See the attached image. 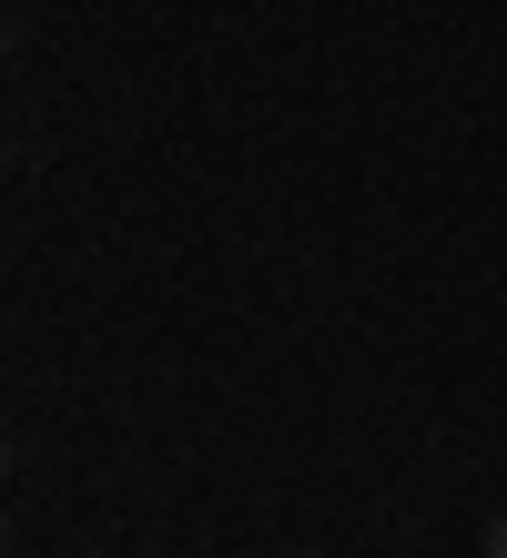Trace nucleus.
I'll return each mask as SVG.
<instances>
[{"mask_svg": "<svg viewBox=\"0 0 507 558\" xmlns=\"http://www.w3.org/2000/svg\"><path fill=\"white\" fill-rule=\"evenodd\" d=\"M0 558H11V518H0Z\"/></svg>", "mask_w": 507, "mask_h": 558, "instance_id": "nucleus-2", "label": "nucleus"}, {"mask_svg": "<svg viewBox=\"0 0 507 558\" xmlns=\"http://www.w3.org/2000/svg\"><path fill=\"white\" fill-rule=\"evenodd\" d=\"M487 558H507V529H487Z\"/></svg>", "mask_w": 507, "mask_h": 558, "instance_id": "nucleus-1", "label": "nucleus"}, {"mask_svg": "<svg viewBox=\"0 0 507 558\" xmlns=\"http://www.w3.org/2000/svg\"><path fill=\"white\" fill-rule=\"evenodd\" d=\"M0 477H11V437H0Z\"/></svg>", "mask_w": 507, "mask_h": 558, "instance_id": "nucleus-3", "label": "nucleus"}, {"mask_svg": "<svg viewBox=\"0 0 507 558\" xmlns=\"http://www.w3.org/2000/svg\"><path fill=\"white\" fill-rule=\"evenodd\" d=\"M0 41H11V21H0Z\"/></svg>", "mask_w": 507, "mask_h": 558, "instance_id": "nucleus-4", "label": "nucleus"}]
</instances>
